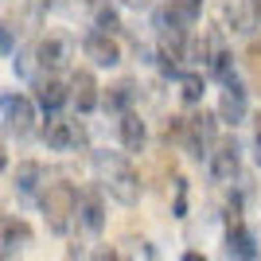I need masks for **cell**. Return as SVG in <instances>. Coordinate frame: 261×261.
<instances>
[{
	"instance_id": "obj_8",
	"label": "cell",
	"mask_w": 261,
	"mask_h": 261,
	"mask_svg": "<svg viewBox=\"0 0 261 261\" xmlns=\"http://www.w3.org/2000/svg\"><path fill=\"white\" fill-rule=\"evenodd\" d=\"M207 172H211L215 184H234V179H238L242 152H238V141H234V137H222V141H218V148L211 152V160H207Z\"/></svg>"
},
{
	"instance_id": "obj_4",
	"label": "cell",
	"mask_w": 261,
	"mask_h": 261,
	"mask_svg": "<svg viewBox=\"0 0 261 261\" xmlns=\"http://www.w3.org/2000/svg\"><path fill=\"white\" fill-rule=\"evenodd\" d=\"M43 141L47 148L55 152H74V148H86V125L78 117H63V113H55V117L43 121Z\"/></svg>"
},
{
	"instance_id": "obj_12",
	"label": "cell",
	"mask_w": 261,
	"mask_h": 261,
	"mask_svg": "<svg viewBox=\"0 0 261 261\" xmlns=\"http://www.w3.org/2000/svg\"><path fill=\"white\" fill-rule=\"evenodd\" d=\"M82 55H86L94 66H117L121 63V47L113 35L106 32H90L86 39H82Z\"/></svg>"
},
{
	"instance_id": "obj_22",
	"label": "cell",
	"mask_w": 261,
	"mask_h": 261,
	"mask_svg": "<svg viewBox=\"0 0 261 261\" xmlns=\"http://www.w3.org/2000/svg\"><path fill=\"white\" fill-rule=\"evenodd\" d=\"M94 23H98L94 32H106V35H113V32L121 28L117 12H113V8H106V4H98V12H94Z\"/></svg>"
},
{
	"instance_id": "obj_14",
	"label": "cell",
	"mask_w": 261,
	"mask_h": 261,
	"mask_svg": "<svg viewBox=\"0 0 261 261\" xmlns=\"http://www.w3.org/2000/svg\"><path fill=\"white\" fill-rule=\"evenodd\" d=\"M78 222H82L90 234H101V226H106V203H101V191H98V187H86V191H82Z\"/></svg>"
},
{
	"instance_id": "obj_21",
	"label": "cell",
	"mask_w": 261,
	"mask_h": 261,
	"mask_svg": "<svg viewBox=\"0 0 261 261\" xmlns=\"http://www.w3.org/2000/svg\"><path fill=\"white\" fill-rule=\"evenodd\" d=\"M242 63H246V74H250V86H253V90L261 94V43H250V47H246V59H242Z\"/></svg>"
},
{
	"instance_id": "obj_27",
	"label": "cell",
	"mask_w": 261,
	"mask_h": 261,
	"mask_svg": "<svg viewBox=\"0 0 261 261\" xmlns=\"http://www.w3.org/2000/svg\"><path fill=\"white\" fill-rule=\"evenodd\" d=\"M129 8H152V0H125Z\"/></svg>"
},
{
	"instance_id": "obj_20",
	"label": "cell",
	"mask_w": 261,
	"mask_h": 261,
	"mask_svg": "<svg viewBox=\"0 0 261 261\" xmlns=\"http://www.w3.org/2000/svg\"><path fill=\"white\" fill-rule=\"evenodd\" d=\"M203 90H207V78L203 74H195V70H191V74H179V98H184L187 106H199V101H203Z\"/></svg>"
},
{
	"instance_id": "obj_23",
	"label": "cell",
	"mask_w": 261,
	"mask_h": 261,
	"mask_svg": "<svg viewBox=\"0 0 261 261\" xmlns=\"http://www.w3.org/2000/svg\"><path fill=\"white\" fill-rule=\"evenodd\" d=\"M90 261H121V257H117L113 250H109V246H101V250H94V253H90Z\"/></svg>"
},
{
	"instance_id": "obj_10",
	"label": "cell",
	"mask_w": 261,
	"mask_h": 261,
	"mask_svg": "<svg viewBox=\"0 0 261 261\" xmlns=\"http://www.w3.org/2000/svg\"><path fill=\"white\" fill-rule=\"evenodd\" d=\"M226 253L230 261H253L257 257V238L242 218H226Z\"/></svg>"
},
{
	"instance_id": "obj_9",
	"label": "cell",
	"mask_w": 261,
	"mask_h": 261,
	"mask_svg": "<svg viewBox=\"0 0 261 261\" xmlns=\"http://www.w3.org/2000/svg\"><path fill=\"white\" fill-rule=\"evenodd\" d=\"M66 101H70V82H63L59 74H39L35 78V106L47 109V117H55Z\"/></svg>"
},
{
	"instance_id": "obj_15",
	"label": "cell",
	"mask_w": 261,
	"mask_h": 261,
	"mask_svg": "<svg viewBox=\"0 0 261 261\" xmlns=\"http://www.w3.org/2000/svg\"><path fill=\"white\" fill-rule=\"evenodd\" d=\"M133 101H137V86H133V78H121V82H113V86L101 94V106H106L109 113H117V117L133 113Z\"/></svg>"
},
{
	"instance_id": "obj_11",
	"label": "cell",
	"mask_w": 261,
	"mask_h": 261,
	"mask_svg": "<svg viewBox=\"0 0 261 261\" xmlns=\"http://www.w3.org/2000/svg\"><path fill=\"white\" fill-rule=\"evenodd\" d=\"M47 172L39 160H20L16 164V172H12V187L20 191V199H39L47 191Z\"/></svg>"
},
{
	"instance_id": "obj_19",
	"label": "cell",
	"mask_w": 261,
	"mask_h": 261,
	"mask_svg": "<svg viewBox=\"0 0 261 261\" xmlns=\"http://www.w3.org/2000/svg\"><path fill=\"white\" fill-rule=\"evenodd\" d=\"M28 242H32V226H28L23 218L8 215V218H4V253L20 250V246H28Z\"/></svg>"
},
{
	"instance_id": "obj_13",
	"label": "cell",
	"mask_w": 261,
	"mask_h": 261,
	"mask_svg": "<svg viewBox=\"0 0 261 261\" xmlns=\"http://www.w3.org/2000/svg\"><path fill=\"white\" fill-rule=\"evenodd\" d=\"M70 101L78 106V113L98 109L101 90H98V78H94V70H74V74H70Z\"/></svg>"
},
{
	"instance_id": "obj_7",
	"label": "cell",
	"mask_w": 261,
	"mask_h": 261,
	"mask_svg": "<svg viewBox=\"0 0 261 261\" xmlns=\"http://www.w3.org/2000/svg\"><path fill=\"white\" fill-rule=\"evenodd\" d=\"M222 23L234 35H253L261 28V0H222Z\"/></svg>"
},
{
	"instance_id": "obj_2",
	"label": "cell",
	"mask_w": 261,
	"mask_h": 261,
	"mask_svg": "<svg viewBox=\"0 0 261 261\" xmlns=\"http://www.w3.org/2000/svg\"><path fill=\"white\" fill-rule=\"evenodd\" d=\"M78 203H82V191L74 184H66V179L47 184V191L39 195V211L47 218V230L51 234H66L70 222H74V215H78Z\"/></svg>"
},
{
	"instance_id": "obj_16",
	"label": "cell",
	"mask_w": 261,
	"mask_h": 261,
	"mask_svg": "<svg viewBox=\"0 0 261 261\" xmlns=\"http://www.w3.org/2000/svg\"><path fill=\"white\" fill-rule=\"evenodd\" d=\"M117 133H121V144L129 148V152H144V141H148V129H144V117L133 109L125 117L117 121Z\"/></svg>"
},
{
	"instance_id": "obj_24",
	"label": "cell",
	"mask_w": 261,
	"mask_h": 261,
	"mask_svg": "<svg viewBox=\"0 0 261 261\" xmlns=\"http://www.w3.org/2000/svg\"><path fill=\"white\" fill-rule=\"evenodd\" d=\"M253 148H257V164H261V117H253Z\"/></svg>"
},
{
	"instance_id": "obj_5",
	"label": "cell",
	"mask_w": 261,
	"mask_h": 261,
	"mask_svg": "<svg viewBox=\"0 0 261 261\" xmlns=\"http://www.w3.org/2000/svg\"><path fill=\"white\" fill-rule=\"evenodd\" d=\"M0 109H4V133H8V137L23 141V137H32V133H35V101L32 98H23V94L8 90V94L0 98Z\"/></svg>"
},
{
	"instance_id": "obj_17",
	"label": "cell",
	"mask_w": 261,
	"mask_h": 261,
	"mask_svg": "<svg viewBox=\"0 0 261 261\" xmlns=\"http://www.w3.org/2000/svg\"><path fill=\"white\" fill-rule=\"evenodd\" d=\"M246 90L242 86H230L222 90V98H218V121H226V125H238V121H246Z\"/></svg>"
},
{
	"instance_id": "obj_6",
	"label": "cell",
	"mask_w": 261,
	"mask_h": 261,
	"mask_svg": "<svg viewBox=\"0 0 261 261\" xmlns=\"http://www.w3.org/2000/svg\"><path fill=\"white\" fill-rule=\"evenodd\" d=\"M70 59H74V47H70V39L59 35V32H47L43 39L35 43V63H39L43 74H59V70H66Z\"/></svg>"
},
{
	"instance_id": "obj_3",
	"label": "cell",
	"mask_w": 261,
	"mask_h": 261,
	"mask_svg": "<svg viewBox=\"0 0 261 261\" xmlns=\"http://www.w3.org/2000/svg\"><path fill=\"white\" fill-rule=\"evenodd\" d=\"M218 117L215 113H207V109H195L191 117H187V137H184V144H187V152L195 156V160H203L207 156L211 160V152L218 148Z\"/></svg>"
},
{
	"instance_id": "obj_1",
	"label": "cell",
	"mask_w": 261,
	"mask_h": 261,
	"mask_svg": "<svg viewBox=\"0 0 261 261\" xmlns=\"http://www.w3.org/2000/svg\"><path fill=\"white\" fill-rule=\"evenodd\" d=\"M94 175H98L101 191H109V199H117L121 207H137L141 203V175L129 164L125 152H94Z\"/></svg>"
},
{
	"instance_id": "obj_26",
	"label": "cell",
	"mask_w": 261,
	"mask_h": 261,
	"mask_svg": "<svg viewBox=\"0 0 261 261\" xmlns=\"http://www.w3.org/2000/svg\"><path fill=\"white\" fill-rule=\"evenodd\" d=\"M179 261H207V257H203V253H199V250H187V253H184V257H179Z\"/></svg>"
},
{
	"instance_id": "obj_25",
	"label": "cell",
	"mask_w": 261,
	"mask_h": 261,
	"mask_svg": "<svg viewBox=\"0 0 261 261\" xmlns=\"http://www.w3.org/2000/svg\"><path fill=\"white\" fill-rule=\"evenodd\" d=\"M4 55H12V23H4Z\"/></svg>"
},
{
	"instance_id": "obj_18",
	"label": "cell",
	"mask_w": 261,
	"mask_h": 261,
	"mask_svg": "<svg viewBox=\"0 0 261 261\" xmlns=\"http://www.w3.org/2000/svg\"><path fill=\"white\" fill-rule=\"evenodd\" d=\"M164 12L172 16V23H179V28H195L199 23V12H203V0H164Z\"/></svg>"
}]
</instances>
